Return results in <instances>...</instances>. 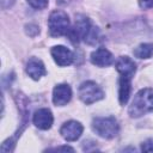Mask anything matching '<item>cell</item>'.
Returning a JSON list of instances; mask_svg holds the SVG:
<instances>
[{"label": "cell", "instance_id": "cell-1", "mask_svg": "<svg viewBox=\"0 0 153 153\" xmlns=\"http://www.w3.org/2000/svg\"><path fill=\"white\" fill-rule=\"evenodd\" d=\"M153 111V88L146 87L140 90L131 100L128 112L130 117L137 118Z\"/></svg>", "mask_w": 153, "mask_h": 153}, {"label": "cell", "instance_id": "cell-2", "mask_svg": "<svg viewBox=\"0 0 153 153\" xmlns=\"http://www.w3.org/2000/svg\"><path fill=\"white\" fill-rule=\"evenodd\" d=\"M92 130L104 139H112L115 137L120 131L118 122L115 117H96L92 121Z\"/></svg>", "mask_w": 153, "mask_h": 153}, {"label": "cell", "instance_id": "cell-3", "mask_svg": "<svg viewBox=\"0 0 153 153\" xmlns=\"http://www.w3.org/2000/svg\"><path fill=\"white\" fill-rule=\"evenodd\" d=\"M48 27H49V33L53 37H60L67 35L71 29V22L67 13L61 10L53 11L48 19Z\"/></svg>", "mask_w": 153, "mask_h": 153}, {"label": "cell", "instance_id": "cell-4", "mask_svg": "<svg viewBox=\"0 0 153 153\" xmlns=\"http://www.w3.org/2000/svg\"><path fill=\"white\" fill-rule=\"evenodd\" d=\"M78 93H79V98L87 105L104 98V91L100 88V86L97 82L92 80L81 82L79 86Z\"/></svg>", "mask_w": 153, "mask_h": 153}, {"label": "cell", "instance_id": "cell-5", "mask_svg": "<svg viewBox=\"0 0 153 153\" xmlns=\"http://www.w3.org/2000/svg\"><path fill=\"white\" fill-rule=\"evenodd\" d=\"M91 27H92V24H91L90 19L84 14H78L75 17V23L69 29L67 36L69 37L71 42L79 43L81 39L85 41V38H86Z\"/></svg>", "mask_w": 153, "mask_h": 153}, {"label": "cell", "instance_id": "cell-6", "mask_svg": "<svg viewBox=\"0 0 153 153\" xmlns=\"http://www.w3.org/2000/svg\"><path fill=\"white\" fill-rule=\"evenodd\" d=\"M84 127L80 122L78 121H68L65 122L60 129V134L61 136L66 140V141H76L81 134H82Z\"/></svg>", "mask_w": 153, "mask_h": 153}, {"label": "cell", "instance_id": "cell-7", "mask_svg": "<svg viewBox=\"0 0 153 153\" xmlns=\"http://www.w3.org/2000/svg\"><path fill=\"white\" fill-rule=\"evenodd\" d=\"M32 122L33 124L42 130H48L51 128L53 122H54V116L51 114V111L47 108H42L38 109L33 116H32Z\"/></svg>", "mask_w": 153, "mask_h": 153}, {"label": "cell", "instance_id": "cell-8", "mask_svg": "<svg viewBox=\"0 0 153 153\" xmlns=\"http://www.w3.org/2000/svg\"><path fill=\"white\" fill-rule=\"evenodd\" d=\"M50 54H51L54 61L59 66H61V67L69 66L73 62V60H74L73 53L68 48H66L63 45H55V47H53L51 50H50Z\"/></svg>", "mask_w": 153, "mask_h": 153}, {"label": "cell", "instance_id": "cell-9", "mask_svg": "<svg viewBox=\"0 0 153 153\" xmlns=\"http://www.w3.org/2000/svg\"><path fill=\"white\" fill-rule=\"evenodd\" d=\"M72 98V88L68 84H59L53 90V103L57 106L66 105Z\"/></svg>", "mask_w": 153, "mask_h": 153}, {"label": "cell", "instance_id": "cell-10", "mask_svg": "<svg viewBox=\"0 0 153 153\" xmlns=\"http://www.w3.org/2000/svg\"><path fill=\"white\" fill-rule=\"evenodd\" d=\"M90 60L97 67H108V66L112 65L115 61L112 54L105 48H98L94 51H92Z\"/></svg>", "mask_w": 153, "mask_h": 153}, {"label": "cell", "instance_id": "cell-11", "mask_svg": "<svg viewBox=\"0 0 153 153\" xmlns=\"http://www.w3.org/2000/svg\"><path fill=\"white\" fill-rule=\"evenodd\" d=\"M26 73L27 75L33 79V80H39L43 75L47 74V71H45V67H44V63L37 59V57H31L27 63H26Z\"/></svg>", "mask_w": 153, "mask_h": 153}, {"label": "cell", "instance_id": "cell-12", "mask_svg": "<svg viewBox=\"0 0 153 153\" xmlns=\"http://www.w3.org/2000/svg\"><path fill=\"white\" fill-rule=\"evenodd\" d=\"M131 78L128 75H121L118 80V100L121 105H126L129 100L131 92Z\"/></svg>", "mask_w": 153, "mask_h": 153}, {"label": "cell", "instance_id": "cell-13", "mask_svg": "<svg viewBox=\"0 0 153 153\" xmlns=\"http://www.w3.org/2000/svg\"><path fill=\"white\" fill-rule=\"evenodd\" d=\"M116 69L121 75H128L133 76L134 73L136 72V65L135 62L128 57V56H121L116 61Z\"/></svg>", "mask_w": 153, "mask_h": 153}, {"label": "cell", "instance_id": "cell-14", "mask_svg": "<svg viewBox=\"0 0 153 153\" xmlns=\"http://www.w3.org/2000/svg\"><path fill=\"white\" fill-rule=\"evenodd\" d=\"M133 53L139 59H149L153 54V43H141L133 50Z\"/></svg>", "mask_w": 153, "mask_h": 153}, {"label": "cell", "instance_id": "cell-15", "mask_svg": "<svg viewBox=\"0 0 153 153\" xmlns=\"http://www.w3.org/2000/svg\"><path fill=\"white\" fill-rule=\"evenodd\" d=\"M29 2V5L36 10H43L48 6V1L49 0H26Z\"/></svg>", "mask_w": 153, "mask_h": 153}, {"label": "cell", "instance_id": "cell-16", "mask_svg": "<svg viewBox=\"0 0 153 153\" xmlns=\"http://www.w3.org/2000/svg\"><path fill=\"white\" fill-rule=\"evenodd\" d=\"M25 29H26L25 30L26 33L29 36H31V37H33V36H36V35L39 33V27L37 25H35V24H29V25L25 26Z\"/></svg>", "mask_w": 153, "mask_h": 153}, {"label": "cell", "instance_id": "cell-17", "mask_svg": "<svg viewBox=\"0 0 153 153\" xmlns=\"http://www.w3.org/2000/svg\"><path fill=\"white\" fill-rule=\"evenodd\" d=\"M142 152H153V139H147L141 143Z\"/></svg>", "mask_w": 153, "mask_h": 153}, {"label": "cell", "instance_id": "cell-18", "mask_svg": "<svg viewBox=\"0 0 153 153\" xmlns=\"http://www.w3.org/2000/svg\"><path fill=\"white\" fill-rule=\"evenodd\" d=\"M139 6L142 10L153 8V0H139Z\"/></svg>", "mask_w": 153, "mask_h": 153}, {"label": "cell", "instance_id": "cell-19", "mask_svg": "<svg viewBox=\"0 0 153 153\" xmlns=\"http://www.w3.org/2000/svg\"><path fill=\"white\" fill-rule=\"evenodd\" d=\"M48 151H65V152H74V149L69 146H59V147H55V148H49Z\"/></svg>", "mask_w": 153, "mask_h": 153}, {"label": "cell", "instance_id": "cell-20", "mask_svg": "<svg viewBox=\"0 0 153 153\" xmlns=\"http://www.w3.org/2000/svg\"><path fill=\"white\" fill-rule=\"evenodd\" d=\"M14 1H16V0H1V7H2L4 10L10 8V7L14 4Z\"/></svg>", "mask_w": 153, "mask_h": 153}]
</instances>
